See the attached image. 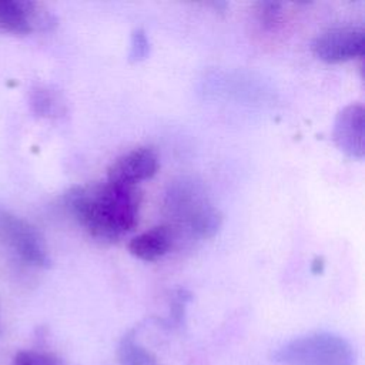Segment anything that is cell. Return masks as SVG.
Masks as SVG:
<instances>
[{
    "label": "cell",
    "mask_w": 365,
    "mask_h": 365,
    "mask_svg": "<svg viewBox=\"0 0 365 365\" xmlns=\"http://www.w3.org/2000/svg\"><path fill=\"white\" fill-rule=\"evenodd\" d=\"M66 200L80 225L100 241H115L137 224L140 195L134 187L107 180L74 187Z\"/></svg>",
    "instance_id": "obj_1"
},
{
    "label": "cell",
    "mask_w": 365,
    "mask_h": 365,
    "mask_svg": "<svg viewBox=\"0 0 365 365\" xmlns=\"http://www.w3.org/2000/svg\"><path fill=\"white\" fill-rule=\"evenodd\" d=\"M272 358L281 365H355L349 341L328 331L299 335L282 344Z\"/></svg>",
    "instance_id": "obj_2"
},
{
    "label": "cell",
    "mask_w": 365,
    "mask_h": 365,
    "mask_svg": "<svg viewBox=\"0 0 365 365\" xmlns=\"http://www.w3.org/2000/svg\"><path fill=\"white\" fill-rule=\"evenodd\" d=\"M167 207L174 218L187 224L200 237H212L221 225V214L192 181L182 180L174 184L167 194Z\"/></svg>",
    "instance_id": "obj_3"
},
{
    "label": "cell",
    "mask_w": 365,
    "mask_h": 365,
    "mask_svg": "<svg viewBox=\"0 0 365 365\" xmlns=\"http://www.w3.org/2000/svg\"><path fill=\"white\" fill-rule=\"evenodd\" d=\"M0 244L34 267H48L50 257L41 234L24 218L0 207Z\"/></svg>",
    "instance_id": "obj_4"
},
{
    "label": "cell",
    "mask_w": 365,
    "mask_h": 365,
    "mask_svg": "<svg viewBox=\"0 0 365 365\" xmlns=\"http://www.w3.org/2000/svg\"><path fill=\"white\" fill-rule=\"evenodd\" d=\"M365 33L358 27H335L321 33L312 43L314 54L325 63H342L361 57Z\"/></svg>",
    "instance_id": "obj_5"
},
{
    "label": "cell",
    "mask_w": 365,
    "mask_h": 365,
    "mask_svg": "<svg viewBox=\"0 0 365 365\" xmlns=\"http://www.w3.org/2000/svg\"><path fill=\"white\" fill-rule=\"evenodd\" d=\"M158 168V157L148 147L133 148L115 158L107 170V180L121 185L134 184L151 178Z\"/></svg>",
    "instance_id": "obj_6"
},
{
    "label": "cell",
    "mask_w": 365,
    "mask_h": 365,
    "mask_svg": "<svg viewBox=\"0 0 365 365\" xmlns=\"http://www.w3.org/2000/svg\"><path fill=\"white\" fill-rule=\"evenodd\" d=\"M50 17L40 6L26 0H0V31L29 34L36 29L47 27Z\"/></svg>",
    "instance_id": "obj_7"
},
{
    "label": "cell",
    "mask_w": 365,
    "mask_h": 365,
    "mask_svg": "<svg viewBox=\"0 0 365 365\" xmlns=\"http://www.w3.org/2000/svg\"><path fill=\"white\" fill-rule=\"evenodd\" d=\"M364 107L349 104L335 117L332 138L336 147L349 157H364Z\"/></svg>",
    "instance_id": "obj_8"
},
{
    "label": "cell",
    "mask_w": 365,
    "mask_h": 365,
    "mask_svg": "<svg viewBox=\"0 0 365 365\" xmlns=\"http://www.w3.org/2000/svg\"><path fill=\"white\" fill-rule=\"evenodd\" d=\"M171 232L167 227H153L128 242V251L143 261H155L161 258L171 247Z\"/></svg>",
    "instance_id": "obj_9"
},
{
    "label": "cell",
    "mask_w": 365,
    "mask_h": 365,
    "mask_svg": "<svg viewBox=\"0 0 365 365\" xmlns=\"http://www.w3.org/2000/svg\"><path fill=\"white\" fill-rule=\"evenodd\" d=\"M30 104L33 111L41 117H60L64 113V103L61 96L44 86H38L31 90Z\"/></svg>",
    "instance_id": "obj_10"
},
{
    "label": "cell",
    "mask_w": 365,
    "mask_h": 365,
    "mask_svg": "<svg viewBox=\"0 0 365 365\" xmlns=\"http://www.w3.org/2000/svg\"><path fill=\"white\" fill-rule=\"evenodd\" d=\"M118 359L123 365H158L157 358L141 346L134 336V331L127 332L118 344Z\"/></svg>",
    "instance_id": "obj_11"
},
{
    "label": "cell",
    "mask_w": 365,
    "mask_h": 365,
    "mask_svg": "<svg viewBox=\"0 0 365 365\" xmlns=\"http://www.w3.org/2000/svg\"><path fill=\"white\" fill-rule=\"evenodd\" d=\"M282 4L279 3H258L255 9L257 21L264 27L265 30H277L282 20Z\"/></svg>",
    "instance_id": "obj_12"
},
{
    "label": "cell",
    "mask_w": 365,
    "mask_h": 365,
    "mask_svg": "<svg viewBox=\"0 0 365 365\" xmlns=\"http://www.w3.org/2000/svg\"><path fill=\"white\" fill-rule=\"evenodd\" d=\"M13 365H61L58 358L47 352L20 351L13 359Z\"/></svg>",
    "instance_id": "obj_13"
},
{
    "label": "cell",
    "mask_w": 365,
    "mask_h": 365,
    "mask_svg": "<svg viewBox=\"0 0 365 365\" xmlns=\"http://www.w3.org/2000/svg\"><path fill=\"white\" fill-rule=\"evenodd\" d=\"M150 53V43L143 29H135L131 34V46L128 53V60L137 63L144 60Z\"/></svg>",
    "instance_id": "obj_14"
}]
</instances>
